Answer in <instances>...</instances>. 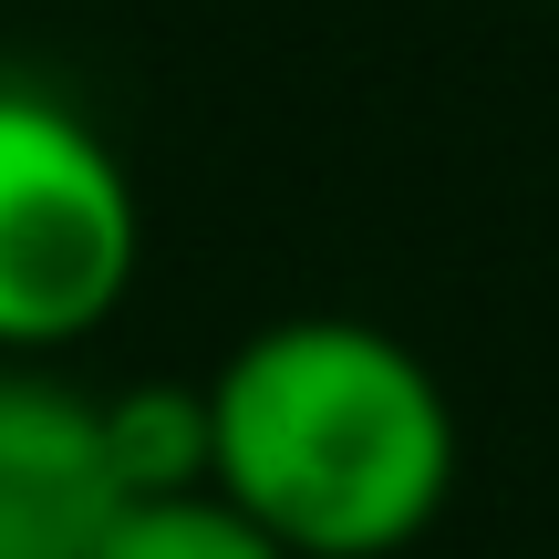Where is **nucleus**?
<instances>
[{
  "label": "nucleus",
  "instance_id": "nucleus-4",
  "mask_svg": "<svg viewBox=\"0 0 559 559\" xmlns=\"http://www.w3.org/2000/svg\"><path fill=\"white\" fill-rule=\"evenodd\" d=\"M104 445H115L124 498H187V487H207V394L124 383V394H104Z\"/></svg>",
  "mask_w": 559,
  "mask_h": 559
},
{
  "label": "nucleus",
  "instance_id": "nucleus-3",
  "mask_svg": "<svg viewBox=\"0 0 559 559\" xmlns=\"http://www.w3.org/2000/svg\"><path fill=\"white\" fill-rule=\"evenodd\" d=\"M124 508L135 498L104 445V394L0 362V559H94Z\"/></svg>",
  "mask_w": 559,
  "mask_h": 559
},
{
  "label": "nucleus",
  "instance_id": "nucleus-2",
  "mask_svg": "<svg viewBox=\"0 0 559 559\" xmlns=\"http://www.w3.org/2000/svg\"><path fill=\"white\" fill-rule=\"evenodd\" d=\"M135 260L145 207L104 124L41 83H0V362L104 332Z\"/></svg>",
  "mask_w": 559,
  "mask_h": 559
},
{
  "label": "nucleus",
  "instance_id": "nucleus-1",
  "mask_svg": "<svg viewBox=\"0 0 559 559\" xmlns=\"http://www.w3.org/2000/svg\"><path fill=\"white\" fill-rule=\"evenodd\" d=\"M198 394L207 487L290 559H394L456 498V404L383 321H260Z\"/></svg>",
  "mask_w": 559,
  "mask_h": 559
},
{
  "label": "nucleus",
  "instance_id": "nucleus-5",
  "mask_svg": "<svg viewBox=\"0 0 559 559\" xmlns=\"http://www.w3.org/2000/svg\"><path fill=\"white\" fill-rule=\"evenodd\" d=\"M94 559H290V549L260 519H239L218 487H187V498H135Z\"/></svg>",
  "mask_w": 559,
  "mask_h": 559
}]
</instances>
